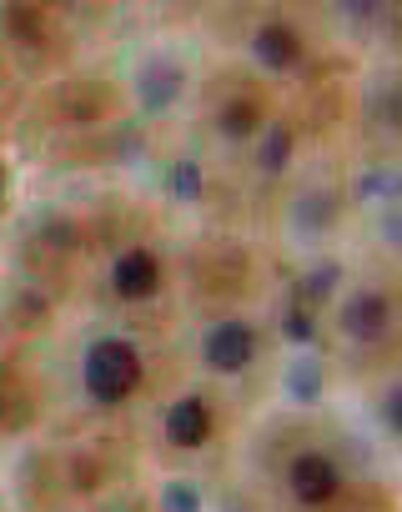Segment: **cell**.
Masks as SVG:
<instances>
[{"instance_id":"6da1fadb","label":"cell","mask_w":402,"mask_h":512,"mask_svg":"<svg viewBox=\"0 0 402 512\" xmlns=\"http://www.w3.org/2000/svg\"><path fill=\"white\" fill-rule=\"evenodd\" d=\"M146 367H141V352L121 337H101L91 342L86 352V367H81V382L96 402H126L136 387H141Z\"/></svg>"},{"instance_id":"7a4b0ae2","label":"cell","mask_w":402,"mask_h":512,"mask_svg":"<svg viewBox=\"0 0 402 512\" xmlns=\"http://www.w3.org/2000/svg\"><path fill=\"white\" fill-rule=\"evenodd\" d=\"M287 487L302 507H327L342 492V467L327 452H297L287 462Z\"/></svg>"},{"instance_id":"3957f363","label":"cell","mask_w":402,"mask_h":512,"mask_svg":"<svg viewBox=\"0 0 402 512\" xmlns=\"http://www.w3.org/2000/svg\"><path fill=\"white\" fill-rule=\"evenodd\" d=\"M201 357H207L212 372L237 377V372H247L257 362V332L247 322H217L207 332V342H201Z\"/></svg>"},{"instance_id":"277c9868","label":"cell","mask_w":402,"mask_h":512,"mask_svg":"<svg viewBox=\"0 0 402 512\" xmlns=\"http://www.w3.org/2000/svg\"><path fill=\"white\" fill-rule=\"evenodd\" d=\"M111 287L121 302H151L161 292V262H156V251L146 246H131L116 256V267H111Z\"/></svg>"},{"instance_id":"5b68a950","label":"cell","mask_w":402,"mask_h":512,"mask_svg":"<svg viewBox=\"0 0 402 512\" xmlns=\"http://www.w3.org/2000/svg\"><path fill=\"white\" fill-rule=\"evenodd\" d=\"M212 427H217V417H212V407L201 402V397H181V402L166 407V442L171 447H201V442H212Z\"/></svg>"},{"instance_id":"8992f818","label":"cell","mask_w":402,"mask_h":512,"mask_svg":"<svg viewBox=\"0 0 402 512\" xmlns=\"http://www.w3.org/2000/svg\"><path fill=\"white\" fill-rule=\"evenodd\" d=\"M342 327H347V337L377 342V337L392 327V302H387L382 292H352L347 307H342Z\"/></svg>"},{"instance_id":"52a82bcc","label":"cell","mask_w":402,"mask_h":512,"mask_svg":"<svg viewBox=\"0 0 402 512\" xmlns=\"http://www.w3.org/2000/svg\"><path fill=\"white\" fill-rule=\"evenodd\" d=\"M257 56H262L272 71H292V66L302 61V36H297L292 26L272 21V26L257 31Z\"/></svg>"},{"instance_id":"ba28073f","label":"cell","mask_w":402,"mask_h":512,"mask_svg":"<svg viewBox=\"0 0 402 512\" xmlns=\"http://www.w3.org/2000/svg\"><path fill=\"white\" fill-rule=\"evenodd\" d=\"M257 126H262V106L252 96H237V101L222 106V131L227 136H252Z\"/></svg>"},{"instance_id":"9c48e42d","label":"cell","mask_w":402,"mask_h":512,"mask_svg":"<svg viewBox=\"0 0 402 512\" xmlns=\"http://www.w3.org/2000/svg\"><path fill=\"white\" fill-rule=\"evenodd\" d=\"M287 156H292V131H272V141H267V156H262V166L267 171H277V166H287Z\"/></svg>"},{"instance_id":"30bf717a","label":"cell","mask_w":402,"mask_h":512,"mask_svg":"<svg viewBox=\"0 0 402 512\" xmlns=\"http://www.w3.org/2000/svg\"><path fill=\"white\" fill-rule=\"evenodd\" d=\"M387 427H392V432H402V382L387 392Z\"/></svg>"},{"instance_id":"8fae6325","label":"cell","mask_w":402,"mask_h":512,"mask_svg":"<svg viewBox=\"0 0 402 512\" xmlns=\"http://www.w3.org/2000/svg\"><path fill=\"white\" fill-rule=\"evenodd\" d=\"M196 181H201V171H196V166L186 161V166L176 171V191H181V196H191V191H196Z\"/></svg>"},{"instance_id":"7c38bea8","label":"cell","mask_w":402,"mask_h":512,"mask_svg":"<svg viewBox=\"0 0 402 512\" xmlns=\"http://www.w3.org/2000/svg\"><path fill=\"white\" fill-rule=\"evenodd\" d=\"M0 186H6V171H0Z\"/></svg>"}]
</instances>
